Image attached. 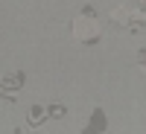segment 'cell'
<instances>
[{
	"label": "cell",
	"instance_id": "cell-1",
	"mask_svg": "<svg viewBox=\"0 0 146 134\" xmlns=\"http://www.w3.org/2000/svg\"><path fill=\"white\" fill-rule=\"evenodd\" d=\"M73 35H76L79 41H85V44L100 41V23L94 20V9H85L82 15L73 20Z\"/></svg>",
	"mask_w": 146,
	"mask_h": 134
},
{
	"label": "cell",
	"instance_id": "cell-2",
	"mask_svg": "<svg viewBox=\"0 0 146 134\" xmlns=\"http://www.w3.org/2000/svg\"><path fill=\"white\" fill-rule=\"evenodd\" d=\"M21 84H23V76H21V73H15V76H12V79H0V90L6 93L9 88L15 90V88H21Z\"/></svg>",
	"mask_w": 146,
	"mask_h": 134
},
{
	"label": "cell",
	"instance_id": "cell-3",
	"mask_svg": "<svg viewBox=\"0 0 146 134\" xmlns=\"http://www.w3.org/2000/svg\"><path fill=\"white\" fill-rule=\"evenodd\" d=\"M41 119H44V108H32V111H29V125H32V128L44 125Z\"/></svg>",
	"mask_w": 146,
	"mask_h": 134
},
{
	"label": "cell",
	"instance_id": "cell-4",
	"mask_svg": "<svg viewBox=\"0 0 146 134\" xmlns=\"http://www.w3.org/2000/svg\"><path fill=\"white\" fill-rule=\"evenodd\" d=\"M47 114H50V117H62V114H64V105H50V108H47Z\"/></svg>",
	"mask_w": 146,
	"mask_h": 134
},
{
	"label": "cell",
	"instance_id": "cell-5",
	"mask_svg": "<svg viewBox=\"0 0 146 134\" xmlns=\"http://www.w3.org/2000/svg\"><path fill=\"white\" fill-rule=\"evenodd\" d=\"M137 67H140V70H146V50H140V53H137Z\"/></svg>",
	"mask_w": 146,
	"mask_h": 134
}]
</instances>
